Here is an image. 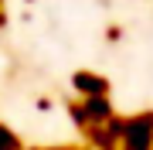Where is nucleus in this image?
Masks as SVG:
<instances>
[{"label":"nucleus","mask_w":153,"mask_h":150,"mask_svg":"<svg viewBox=\"0 0 153 150\" xmlns=\"http://www.w3.org/2000/svg\"><path fill=\"white\" fill-rule=\"evenodd\" d=\"M0 150H34V147H31V143H24L21 133H17L10 123L0 116Z\"/></svg>","instance_id":"1"}]
</instances>
